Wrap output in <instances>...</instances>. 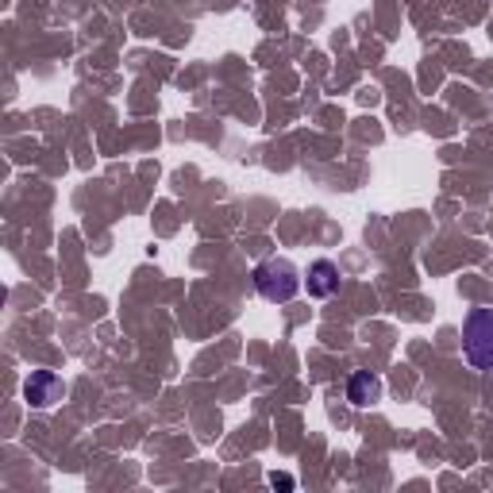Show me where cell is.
Listing matches in <instances>:
<instances>
[{"instance_id": "7a4b0ae2", "label": "cell", "mask_w": 493, "mask_h": 493, "mask_svg": "<svg viewBox=\"0 0 493 493\" xmlns=\"http://www.w3.org/2000/svg\"><path fill=\"white\" fill-rule=\"evenodd\" d=\"M463 355L474 370H493V308H470L466 313Z\"/></svg>"}, {"instance_id": "5b68a950", "label": "cell", "mask_w": 493, "mask_h": 493, "mask_svg": "<svg viewBox=\"0 0 493 493\" xmlns=\"http://www.w3.org/2000/svg\"><path fill=\"white\" fill-rule=\"evenodd\" d=\"M378 397H381V378L370 370H355L351 381H347V401H351L355 409H367Z\"/></svg>"}, {"instance_id": "8992f818", "label": "cell", "mask_w": 493, "mask_h": 493, "mask_svg": "<svg viewBox=\"0 0 493 493\" xmlns=\"http://www.w3.org/2000/svg\"><path fill=\"white\" fill-rule=\"evenodd\" d=\"M270 482H273V486H282V489H294V478H289V474H273Z\"/></svg>"}, {"instance_id": "277c9868", "label": "cell", "mask_w": 493, "mask_h": 493, "mask_svg": "<svg viewBox=\"0 0 493 493\" xmlns=\"http://www.w3.org/2000/svg\"><path fill=\"white\" fill-rule=\"evenodd\" d=\"M339 294V270L332 259H316L313 266H308V297H336Z\"/></svg>"}, {"instance_id": "3957f363", "label": "cell", "mask_w": 493, "mask_h": 493, "mask_svg": "<svg viewBox=\"0 0 493 493\" xmlns=\"http://www.w3.org/2000/svg\"><path fill=\"white\" fill-rule=\"evenodd\" d=\"M66 393V381L54 374V370H35L27 378V386H24V397L31 401V409H50V405H59Z\"/></svg>"}, {"instance_id": "6da1fadb", "label": "cell", "mask_w": 493, "mask_h": 493, "mask_svg": "<svg viewBox=\"0 0 493 493\" xmlns=\"http://www.w3.org/2000/svg\"><path fill=\"white\" fill-rule=\"evenodd\" d=\"M251 278H254V289H259V297L270 301V305L294 301V297H297V289H301V273H297V266L289 263V259H278V254L254 266Z\"/></svg>"}]
</instances>
